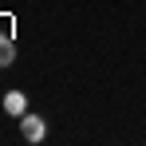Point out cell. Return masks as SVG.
Masks as SVG:
<instances>
[{"label":"cell","instance_id":"cell-1","mask_svg":"<svg viewBox=\"0 0 146 146\" xmlns=\"http://www.w3.org/2000/svg\"><path fill=\"white\" fill-rule=\"evenodd\" d=\"M20 134H24L28 142H44V134H48V122L40 119V115H20Z\"/></svg>","mask_w":146,"mask_h":146},{"label":"cell","instance_id":"cell-3","mask_svg":"<svg viewBox=\"0 0 146 146\" xmlns=\"http://www.w3.org/2000/svg\"><path fill=\"white\" fill-rule=\"evenodd\" d=\"M12 63H16V48L8 36H0V67H12Z\"/></svg>","mask_w":146,"mask_h":146},{"label":"cell","instance_id":"cell-2","mask_svg":"<svg viewBox=\"0 0 146 146\" xmlns=\"http://www.w3.org/2000/svg\"><path fill=\"white\" fill-rule=\"evenodd\" d=\"M4 115H12V119L28 115V95L24 91H8V95H4Z\"/></svg>","mask_w":146,"mask_h":146}]
</instances>
